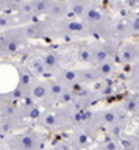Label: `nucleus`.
I'll list each match as a JSON object with an SVG mask.
<instances>
[{"instance_id": "f257e3e1", "label": "nucleus", "mask_w": 139, "mask_h": 150, "mask_svg": "<svg viewBox=\"0 0 139 150\" xmlns=\"http://www.w3.org/2000/svg\"><path fill=\"white\" fill-rule=\"evenodd\" d=\"M52 0H35L33 2V9L35 13L42 14V13H49L50 8H52Z\"/></svg>"}, {"instance_id": "f03ea898", "label": "nucleus", "mask_w": 139, "mask_h": 150, "mask_svg": "<svg viewBox=\"0 0 139 150\" xmlns=\"http://www.w3.org/2000/svg\"><path fill=\"white\" fill-rule=\"evenodd\" d=\"M106 58H108V52L105 49H97V50H92V58H91V63H105Z\"/></svg>"}, {"instance_id": "7ed1b4c3", "label": "nucleus", "mask_w": 139, "mask_h": 150, "mask_svg": "<svg viewBox=\"0 0 139 150\" xmlns=\"http://www.w3.org/2000/svg\"><path fill=\"white\" fill-rule=\"evenodd\" d=\"M42 63L45 64V67L47 69H55L58 66V56L55 55V53H45L42 56Z\"/></svg>"}, {"instance_id": "20e7f679", "label": "nucleus", "mask_w": 139, "mask_h": 150, "mask_svg": "<svg viewBox=\"0 0 139 150\" xmlns=\"http://www.w3.org/2000/svg\"><path fill=\"white\" fill-rule=\"evenodd\" d=\"M35 145H36V138L35 136L27 134V136H22L20 138V147L24 150H33Z\"/></svg>"}, {"instance_id": "39448f33", "label": "nucleus", "mask_w": 139, "mask_h": 150, "mask_svg": "<svg viewBox=\"0 0 139 150\" xmlns=\"http://www.w3.org/2000/svg\"><path fill=\"white\" fill-rule=\"evenodd\" d=\"M47 91H49V88H45L44 84H41V83H36L33 88H31V92H33V97L36 98H42L47 96Z\"/></svg>"}, {"instance_id": "423d86ee", "label": "nucleus", "mask_w": 139, "mask_h": 150, "mask_svg": "<svg viewBox=\"0 0 139 150\" xmlns=\"http://www.w3.org/2000/svg\"><path fill=\"white\" fill-rule=\"evenodd\" d=\"M87 9H89V8L86 6V3H83V2H73L71 11L75 14V16H85Z\"/></svg>"}, {"instance_id": "0eeeda50", "label": "nucleus", "mask_w": 139, "mask_h": 150, "mask_svg": "<svg viewBox=\"0 0 139 150\" xmlns=\"http://www.w3.org/2000/svg\"><path fill=\"white\" fill-rule=\"evenodd\" d=\"M52 16H63L64 13H67V9H66V5L64 3H52V8H50V11H49Z\"/></svg>"}, {"instance_id": "6e6552de", "label": "nucleus", "mask_w": 139, "mask_h": 150, "mask_svg": "<svg viewBox=\"0 0 139 150\" xmlns=\"http://www.w3.org/2000/svg\"><path fill=\"white\" fill-rule=\"evenodd\" d=\"M91 58H92V50H89L87 47H83L78 52V59L81 63H91Z\"/></svg>"}, {"instance_id": "1a4fd4ad", "label": "nucleus", "mask_w": 139, "mask_h": 150, "mask_svg": "<svg viewBox=\"0 0 139 150\" xmlns=\"http://www.w3.org/2000/svg\"><path fill=\"white\" fill-rule=\"evenodd\" d=\"M85 16H86V19H87V22H91V23H97V22L100 21V17H102L100 13L97 11V9H94V8H89V9H87Z\"/></svg>"}, {"instance_id": "9d476101", "label": "nucleus", "mask_w": 139, "mask_h": 150, "mask_svg": "<svg viewBox=\"0 0 139 150\" xmlns=\"http://www.w3.org/2000/svg\"><path fill=\"white\" fill-rule=\"evenodd\" d=\"M3 49H5L6 52H10V53H14L16 50H19V42H17L16 39H13V38H8L5 45H3Z\"/></svg>"}, {"instance_id": "9b49d317", "label": "nucleus", "mask_w": 139, "mask_h": 150, "mask_svg": "<svg viewBox=\"0 0 139 150\" xmlns=\"http://www.w3.org/2000/svg\"><path fill=\"white\" fill-rule=\"evenodd\" d=\"M49 91H50V94H52L53 97H61L63 92H64V88H63L61 83H52L50 88H49Z\"/></svg>"}, {"instance_id": "f8f14e48", "label": "nucleus", "mask_w": 139, "mask_h": 150, "mask_svg": "<svg viewBox=\"0 0 139 150\" xmlns=\"http://www.w3.org/2000/svg\"><path fill=\"white\" fill-rule=\"evenodd\" d=\"M67 30H69V31L78 33V31H83V30H85V25H83L81 22H77V21H69V22H67Z\"/></svg>"}, {"instance_id": "ddd939ff", "label": "nucleus", "mask_w": 139, "mask_h": 150, "mask_svg": "<svg viewBox=\"0 0 139 150\" xmlns=\"http://www.w3.org/2000/svg\"><path fill=\"white\" fill-rule=\"evenodd\" d=\"M113 72V66H111L109 61H105V63L99 64V74L100 75H109Z\"/></svg>"}, {"instance_id": "4468645a", "label": "nucleus", "mask_w": 139, "mask_h": 150, "mask_svg": "<svg viewBox=\"0 0 139 150\" xmlns=\"http://www.w3.org/2000/svg\"><path fill=\"white\" fill-rule=\"evenodd\" d=\"M31 67H33L35 72L42 74L45 70V64L42 63V59H33V61H31Z\"/></svg>"}, {"instance_id": "2eb2a0df", "label": "nucleus", "mask_w": 139, "mask_h": 150, "mask_svg": "<svg viewBox=\"0 0 139 150\" xmlns=\"http://www.w3.org/2000/svg\"><path fill=\"white\" fill-rule=\"evenodd\" d=\"M63 77H64V80H66V81H69V83H75L77 78H78V75H77L75 70H66Z\"/></svg>"}, {"instance_id": "dca6fc26", "label": "nucleus", "mask_w": 139, "mask_h": 150, "mask_svg": "<svg viewBox=\"0 0 139 150\" xmlns=\"http://www.w3.org/2000/svg\"><path fill=\"white\" fill-rule=\"evenodd\" d=\"M19 11H20L22 14H30L31 11H35V9H33V3H30V2H24V3L20 5Z\"/></svg>"}, {"instance_id": "f3484780", "label": "nucleus", "mask_w": 139, "mask_h": 150, "mask_svg": "<svg viewBox=\"0 0 139 150\" xmlns=\"http://www.w3.org/2000/svg\"><path fill=\"white\" fill-rule=\"evenodd\" d=\"M30 80H31L30 74L25 72V70H22V72H20V86H25V84H28Z\"/></svg>"}, {"instance_id": "a211bd4d", "label": "nucleus", "mask_w": 139, "mask_h": 150, "mask_svg": "<svg viewBox=\"0 0 139 150\" xmlns=\"http://www.w3.org/2000/svg\"><path fill=\"white\" fill-rule=\"evenodd\" d=\"M44 124L47 125V127L55 125V124H56V117H55L53 114H47V116L44 117Z\"/></svg>"}, {"instance_id": "6ab92c4d", "label": "nucleus", "mask_w": 139, "mask_h": 150, "mask_svg": "<svg viewBox=\"0 0 139 150\" xmlns=\"http://www.w3.org/2000/svg\"><path fill=\"white\" fill-rule=\"evenodd\" d=\"M103 120L106 122V124H113V122H114V112L106 111L105 114H103Z\"/></svg>"}, {"instance_id": "aec40b11", "label": "nucleus", "mask_w": 139, "mask_h": 150, "mask_svg": "<svg viewBox=\"0 0 139 150\" xmlns=\"http://www.w3.org/2000/svg\"><path fill=\"white\" fill-rule=\"evenodd\" d=\"M31 119H38V117L41 116V111H39V108H31V111H30V114H28Z\"/></svg>"}, {"instance_id": "412c9836", "label": "nucleus", "mask_w": 139, "mask_h": 150, "mask_svg": "<svg viewBox=\"0 0 139 150\" xmlns=\"http://www.w3.org/2000/svg\"><path fill=\"white\" fill-rule=\"evenodd\" d=\"M59 98H61V102H69V100L72 98V92H67V91H64V92H63V96L59 97Z\"/></svg>"}, {"instance_id": "4be33fe9", "label": "nucleus", "mask_w": 139, "mask_h": 150, "mask_svg": "<svg viewBox=\"0 0 139 150\" xmlns=\"http://www.w3.org/2000/svg\"><path fill=\"white\" fill-rule=\"evenodd\" d=\"M13 96H14L16 98H17V97L20 98V97H22V88H20V86H19V88H16L14 91H13Z\"/></svg>"}, {"instance_id": "5701e85b", "label": "nucleus", "mask_w": 139, "mask_h": 150, "mask_svg": "<svg viewBox=\"0 0 139 150\" xmlns=\"http://www.w3.org/2000/svg\"><path fill=\"white\" fill-rule=\"evenodd\" d=\"M78 142H80V144H86L87 142V136L86 134H80V136H78Z\"/></svg>"}, {"instance_id": "b1692460", "label": "nucleus", "mask_w": 139, "mask_h": 150, "mask_svg": "<svg viewBox=\"0 0 139 150\" xmlns=\"http://www.w3.org/2000/svg\"><path fill=\"white\" fill-rule=\"evenodd\" d=\"M8 25V19L6 17H0V27H6Z\"/></svg>"}, {"instance_id": "393cba45", "label": "nucleus", "mask_w": 139, "mask_h": 150, "mask_svg": "<svg viewBox=\"0 0 139 150\" xmlns=\"http://www.w3.org/2000/svg\"><path fill=\"white\" fill-rule=\"evenodd\" d=\"M114 147H116L114 144H108V145H106V149H108V150H114Z\"/></svg>"}, {"instance_id": "a878e982", "label": "nucleus", "mask_w": 139, "mask_h": 150, "mask_svg": "<svg viewBox=\"0 0 139 150\" xmlns=\"http://www.w3.org/2000/svg\"><path fill=\"white\" fill-rule=\"evenodd\" d=\"M134 30H139V21L134 22Z\"/></svg>"}, {"instance_id": "bb28decb", "label": "nucleus", "mask_w": 139, "mask_h": 150, "mask_svg": "<svg viewBox=\"0 0 139 150\" xmlns=\"http://www.w3.org/2000/svg\"><path fill=\"white\" fill-rule=\"evenodd\" d=\"M3 45V36H0V47Z\"/></svg>"}, {"instance_id": "cd10ccee", "label": "nucleus", "mask_w": 139, "mask_h": 150, "mask_svg": "<svg viewBox=\"0 0 139 150\" xmlns=\"http://www.w3.org/2000/svg\"><path fill=\"white\" fill-rule=\"evenodd\" d=\"M2 2H3V0H0V3H2Z\"/></svg>"}]
</instances>
